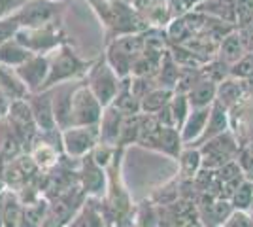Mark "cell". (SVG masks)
Returning a JSON list of instances; mask_svg holds the SVG:
<instances>
[{
  "label": "cell",
  "mask_w": 253,
  "mask_h": 227,
  "mask_svg": "<svg viewBox=\"0 0 253 227\" xmlns=\"http://www.w3.org/2000/svg\"><path fill=\"white\" fill-rule=\"evenodd\" d=\"M49 61V74L45 80L43 89L64 84V82H76V80H85L89 68L95 61H85L80 57V53L68 42L61 44L57 49L47 53Z\"/></svg>",
  "instance_id": "obj_2"
},
{
  "label": "cell",
  "mask_w": 253,
  "mask_h": 227,
  "mask_svg": "<svg viewBox=\"0 0 253 227\" xmlns=\"http://www.w3.org/2000/svg\"><path fill=\"white\" fill-rule=\"evenodd\" d=\"M253 201V182L252 180H244L242 184L234 189L231 197V205L234 210H246L250 212V206Z\"/></svg>",
  "instance_id": "obj_31"
},
{
  "label": "cell",
  "mask_w": 253,
  "mask_h": 227,
  "mask_svg": "<svg viewBox=\"0 0 253 227\" xmlns=\"http://www.w3.org/2000/svg\"><path fill=\"white\" fill-rule=\"evenodd\" d=\"M250 212H252V216H253V201H252V206H250Z\"/></svg>",
  "instance_id": "obj_38"
},
{
  "label": "cell",
  "mask_w": 253,
  "mask_h": 227,
  "mask_svg": "<svg viewBox=\"0 0 253 227\" xmlns=\"http://www.w3.org/2000/svg\"><path fill=\"white\" fill-rule=\"evenodd\" d=\"M123 119L125 116L119 110L110 104L102 112V118L98 121V135H100V144H108L112 148H117L121 127H123Z\"/></svg>",
  "instance_id": "obj_13"
},
{
  "label": "cell",
  "mask_w": 253,
  "mask_h": 227,
  "mask_svg": "<svg viewBox=\"0 0 253 227\" xmlns=\"http://www.w3.org/2000/svg\"><path fill=\"white\" fill-rule=\"evenodd\" d=\"M179 167V180L181 182H193L195 176L202 169V157L201 150L195 146H183V150L178 157Z\"/></svg>",
  "instance_id": "obj_18"
},
{
  "label": "cell",
  "mask_w": 253,
  "mask_h": 227,
  "mask_svg": "<svg viewBox=\"0 0 253 227\" xmlns=\"http://www.w3.org/2000/svg\"><path fill=\"white\" fill-rule=\"evenodd\" d=\"M0 93L8 98L10 102L21 100V98L29 95V89L21 82V78L17 76L15 68L2 65V63H0Z\"/></svg>",
  "instance_id": "obj_17"
},
{
  "label": "cell",
  "mask_w": 253,
  "mask_h": 227,
  "mask_svg": "<svg viewBox=\"0 0 253 227\" xmlns=\"http://www.w3.org/2000/svg\"><path fill=\"white\" fill-rule=\"evenodd\" d=\"M4 191L0 193V227H4Z\"/></svg>",
  "instance_id": "obj_37"
},
{
  "label": "cell",
  "mask_w": 253,
  "mask_h": 227,
  "mask_svg": "<svg viewBox=\"0 0 253 227\" xmlns=\"http://www.w3.org/2000/svg\"><path fill=\"white\" fill-rule=\"evenodd\" d=\"M32 55L34 53H31L27 47H23L15 38L8 40V42H4L0 45V63L6 66H11V68L21 66L25 61L31 59Z\"/></svg>",
  "instance_id": "obj_25"
},
{
  "label": "cell",
  "mask_w": 253,
  "mask_h": 227,
  "mask_svg": "<svg viewBox=\"0 0 253 227\" xmlns=\"http://www.w3.org/2000/svg\"><path fill=\"white\" fill-rule=\"evenodd\" d=\"M63 8L64 2H55V0H25L13 15L21 29L23 27L32 29V27L61 21Z\"/></svg>",
  "instance_id": "obj_5"
},
{
  "label": "cell",
  "mask_w": 253,
  "mask_h": 227,
  "mask_svg": "<svg viewBox=\"0 0 253 227\" xmlns=\"http://www.w3.org/2000/svg\"><path fill=\"white\" fill-rule=\"evenodd\" d=\"M104 106L98 102V98L93 95V91L87 84L80 82V86L74 89L72 95V108H70V127H89L98 125L102 118Z\"/></svg>",
  "instance_id": "obj_6"
},
{
  "label": "cell",
  "mask_w": 253,
  "mask_h": 227,
  "mask_svg": "<svg viewBox=\"0 0 253 227\" xmlns=\"http://www.w3.org/2000/svg\"><path fill=\"white\" fill-rule=\"evenodd\" d=\"M15 40L34 55H47L49 51L57 49L61 44L68 42L61 21L32 27V29L23 27L15 34Z\"/></svg>",
  "instance_id": "obj_3"
},
{
  "label": "cell",
  "mask_w": 253,
  "mask_h": 227,
  "mask_svg": "<svg viewBox=\"0 0 253 227\" xmlns=\"http://www.w3.org/2000/svg\"><path fill=\"white\" fill-rule=\"evenodd\" d=\"M210 110L211 106H206V108H191L189 116L183 121L181 129H179L183 146H195L199 142V138H201L204 129H206V123H208V118H210Z\"/></svg>",
  "instance_id": "obj_14"
},
{
  "label": "cell",
  "mask_w": 253,
  "mask_h": 227,
  "mask_svg": "<svg viewBox=\"0 0 253 227\" xmlns=\"http://www.w3.org/2000/svg\"><path fill=\"white\" fill-rule=\"evenodd\" d=\"M23 203L17 191L6 187L4 191V227H19L23 216Z\"/></svg>",
  "instance_id": "obj_27"
},
{
  "label": "cell",
  "mask_w": 253,
  "mask_h": 227,
  "mask_svg": "<svg viewBox=\"0 0 253 227\" xmlns=\"http://www.w3.org/2000/svg\"><path fill=\"white\" fill-rule=\"evenodd\" d=\"M199 150H201L202 157V169H210V171H217L229 161H234L238 151H240L236 138L232 136L231 131L206 140L199 146Z\"/></svg>",
  "instance_id": "obj_7"
},
{
  "label": "cell",
  "mask_w": 253,
  "mask_h": 227,
  "mask_svg": "<svg viewBox=\"0 0 253 227\" xmlns=\"http://www.w3.org/2000/svg\"><path fill=\"white\" fill-rule=\"evenodd\" d=\"M165 33H167V40L170 45H183L189 38H193V31L183 15L170 19V23L165 27Z\"/></svg>",
  "instance_id": "obj_28"
},
{
  "label": "cell",
  "mask_w": 253,
  "mask_h": 227,
  "mask_svg": "<svg viewBox=\"0 0 253 227\" xmlns=\"http://www.w3.org/2000/svg\"><path fill=\"white\" fill-rule=\"evenodd\" d=\"M27 104L32 112V118L36 121V127L40 133H53L57 131V121H55V114H53V100H51V89H43V91H36V93H29L27 97Z\"/></svg>",
  "instance_id": "obj_10"
},
{
  "label": "cell",
  "mask_w": 253,
  "mask_h": 227,
  "mask_svg": "<svg viewBox=\"0 0 253 227\" xmlns=\"http://www.w3.org/2000/svg\"><path fill=\"white\" fill-rule=\"evenodd\" d=\"M114 106H116L123 116H136L142 114L140 112V100H138L132 91H130V76L121 80V87H119V93H117L116 100H114Z\"/></svg>",
  "instance_id": "obj_26"
},
{
  "label": "cell",
  "mask_w": 253,
  "mask_h": 227,
  "mask_svg": "<svg viewBox=\"0 0 253 227\" xmlns=\"http://www.w3.org/2000/svg\"><path fill=\"white\" fill-rule=\"evenodd\" d=\"M91 4L93 11L108 33V42L125 34L144 33L149 29L140 11L125 0H85Z\"/></svg>",
  "instance_id": "obj_1"
},
{
  "label": "cell",
  "mask_w": 253,
  "mask_h": 227,
  "mask_svg": "<svg viewBox=\"0 0 253 227\" xmlns=\"http://www.w3.org/2000/svg\"><path fill=\"white\" fill-rule=\"evenodd\" d=\"M217 97V84H213L210 80L202 78L197 86H193L187 91V98H189L191 108H206L215 102Z\"/></svg>",
  "instance_id": "obj_20"
},
{
  "label": "cell",
  "mask_w": 253,
  "mask_h": 227,
  "mask_svg": "<svg viewBox=\"0 0 253 227\" xmlns=\"http://www.w3.org/2000/svg\"><path fill=\"white\" fill-rule=\"evenodd\" d=\"M181 150H183V140H181L179 129H176V127H163L157 142V150L155 151L178 161Z\"/></svg>",
  "instance_id": "obj_21"
},
{
  "label": "cell",
  "mask_w": 253,
  "mask_h": 227,
  "mask_svg": "<svg viewBox=\"0 0 253 227\" xmlns=\"http://www.w3.org/2000/svg\"><path fill=\"white\" fill-rule=\"evenodd\" d=\"M231 78L242 80V82L253 78V51H248L242 59H238L234 65H231Z\"/></svg>",
  "instance_id": "obj_32"
},
{
  "label": "cell",
  "mask_w": 253,
  "mask_h": 227,
  "mask_svg": "<svg viewBox=\"0 0 253 227\" xmlns=\"http://www.w3.org/2000/svg\"><path fill=\"white\" fill-rule=\"evenodd\" d=\"M244 97V82L236 78H227L221 84H217V97L215 100L221 102L225 108H232L234 104H238V100Z\"/></svg>",
  "instance_id": "obj_24"
},
{
  "label": "cell",
  "mask_w": 253,
  "mask_h": 227,
  "mask_svg": "<svg viewBox=\"0 0 253 227\" xmlns=\"http://www.w3.org/2000/svg\"><path fill=\"white\" fill-rule=\"evenodd\" d=\"M246 53H248V49L244 45L242 36H240V33H236V31L227 34L221 42H219V47H217V57L221 61H225L229 66L234 65L238 59H242Z\"/></svg>",
  "instance_id": "obj_19"
},
{
  "label": "cell",
  "mask_w": 253,
  "mask_h": 227,
  "mask_svg": "<svg viewBox=\"0 0 253 227\" xmlns=\"http://www.w3.org/2000/svg\"><path fill=\"white\" fill-rule=\"evenodd\" d=\"M174 97V89L167 87H155L151 89L146 97L140 100V112L142 114H159L165 106H169L170 100Z\"/></svg>",
  "instance_id": "obj_23"
},
{
  "label": "cell",
  "mask_w": 253,
  "mask_h": 227,
  "mask_svg": "<svg viewBox=\"0 0 253 227\" xmlns=\"http://www.w3.org/2000/svg\"><path fill=\"white\" fill-rule=\"evenodd\" d=\"M19 29L21 27H19V23H17L13 13L8 15V17H2L0 19V45L4 42H8V40H13Z\"/></svg>",
  "instance_id": "obj_33"
},
{
  "label": "cell",
  "mask_w": 253,
  "mask_h": 227,
  "mask_svg": "<svg viewBox=\"0 0 253 227\" xmlns=\"http://www.w3.org/2000/svg\"><path fill=\"white\" fill-rule=\"evenodd\" d=\"M17 76L21 78V82L27 86L29 93L43 91L45 80L49 74V61L47 55H32L29 61H25L21 66L15 68Z\"/></svg>",
  "instance_id": "obj_11"
},
{
  "label": "cell",
  "mask_w": 253,
  "mask_h": 227,
  "mask_svg": "<svg viewBox=\"0 0 253 227\" xmlns=\"http://www.w3.org/2000/svg\"><path fill=\"white\" fill-rule=\"evenodd\" d=\"M55 2H64V0H55Z\"/></svg>",
  "instance_id": "obj_39"
},
{
  "label": "cell",
  "mask_w": 253,
  "mask_h": 227,
  "mask_svg": "<svg viewBox=\"0 0 253 227\" xmlns=\"http://www.w3.org/2000/svg\"><path fill=\"white\" fill-rule=\"evenodd\" d=\"M155 84L157 87H167V89H176V84H178L179 78V66L178 63L174 61V57L170 55V51L167 49V53L163 55L161 63H159V68L155 72Z\"/></svg>",
  "instance_id": "obj_22"
},
{
  "label": "cell",
  "mask_w": 253,
  "mask_h": 227,
  "mask_svg": "<svg viewBox=\"0 0 253 227\" xmlns=\"http://www.w3.org/2000/svg\"><path fill=\"white\" fill-rule=\"evenodd\" d=\"M132 227H138V226H132Z\"/></svg>",
  "instance_id": "obj_40"
},
{
  "label": "cell",
  "mask_w": 253,
  "mask_h": 227,
  "mask_svg": "<svg viewBox=\"0 0 253 227\" xmlns=\"http://www.w3.org/2000/svg\"><path fill=\"white\" fill-rule=\"evenodd\" d=\"M96 201L98 199L87 197L66 227H108L102 208L100 205H96Z\"/></svg>",
  "instance_id": "obj_16"
},
{
  "label": "cell",
  "mask_w": 253,
  "mask_h": 227,
  "mask_svg": "<svg viewBox=\"0 0 253 227\" xmlns=\"http://www.w3.org/2000/svg\"><path fill=\"white\" fill-rule=\"evenodd\" d=\"M80 82L84 80H76V82H64L59 86L51 87V100H53V114L59 131H64L70 127V108H72V95L74 89L80 86Z\"/></svg>",
  "instance_id": "obj_12"
},
{
  "label": "cell",
  "mask_w": 253,
  "mask_h": 227,
  "mask_svg": "<svg viewBox=\"0 0 253 227\" xmlns=\"http://www.w3.org/2000/svg\"><path fill=\"white\" fill-rule=\"evenodd\" d=\"M223 227H253V216L246 210H234Z\"/></svg>",
  "instance_id": "obj_34"
},
{
  "label": "cell",
  "mask_w": 253,
  "mask_h": 227,
  "mask_svg": "<svg viewBox=\"0 0 253 227\" xmlns=\"http://www.w3.org/2000/svg\"><path fill=\"white\" fill-rule=\"evenodd\" d=\"M63 138V153L68 159H82L95 150V146L100 142L98 125L89 127H68L61 131Z\"/></svg>",
  "instance_id": "obj_8"
},
{
  "label": "cell",
  "mask_w": 253,
  "mask_h": 227,
  "mask_svg": "<svg viewBox=\"0 0 253 227\" xmlns=\"http://www.w3.org/2000/svg\"><path fill=\"white\" fill-rule=\"evenodd\" d=\"M170 112L174 116V123H176V129H181L183 121L187 119L191 112V104L189 98H187V93H179V91H174V97L170 100Z\"/></svg>",
  "instance_id": "obj_30"
},
{
  "label": "cell",
  "mask_w": 253,
  "mask_h": 227,
  "mask_svg": "<svg viewBox=\"0 0 253 227\" xmlns=\"http://www.w3.org/2000/svg\"><path fill=\"white\" fill-rule=\"evenodd\" d=\"M121 80L119 76L114 72V68L108 65L104 57L96 59L93 66L89 68V72L85 76V84L87 87L93 91V95L98 98V102L102 106H110L114 104L117 93H119V87H121Z\"/></svg>",
  "instance_id": "obj_4"
},
{
  "label": "cell",
  "mask_w": 253,
  "mask_h": 227,
  "mask_svg": "<svg viewBox=\"0 0 253 227\" xmlns=\"http://www.w3.org/2000/svg\"><path fill=\"white\" fill-rule=\"evenodd\" d=\"M231 129V119H229V108H225L221 102H213L210 110V118H208V123H206V129L202 133V136L199 138V142L195 144V148H199L201 144H204L210 138H215L223 133Z\"/></svg>",
  "instance_id": "obj_15"
},
{
  "label": "cell",
  "mask_w": 253,
  "mask_h": 227,
  "mask_svg": "<svg viewBox=\"0 0 253 227\" xmlns=\"http://www.w3.org/2000/svg\"><path fill=\"white\" fill-rule=\"evenodd\" d=\"M236 161H238V165H240V169H242L246 180H252L253 182V151H250V150L238 151Z\"/></svg>",
  "instance_id": "obj_35"
},
{
  "label": "cell",
  "mask_w": 253,
  "mask_h": 227,
  "mask_svg": "<svg viewBox=\"0 0 253 227\" xmlns=\"http://www.w3.org/2000/svg\"><path fill=\"white\" fill-rule=\"evenodd\" d=\"M140 119H142V114L125 116L123 127H121V135H119V142H117V148H123V150H125L126 146L136 144L138 135H140Z\"/></svg>",
  "instance_id": "obj_29"
},
{
  "label": "cell",
  "mask_w": 253,
  "mask_h": 227,
  "mask_svg": "<svg viewBox=\"0 0 253 227\" xmlns=\"http://www.w3.org/2000/svg\"><path fill=\"white\" fill-rule=\"evenodd\" d=\"M25 0H0V19L15 13Z\"/></svg>",
  "instance_id": "obj_36"
},
{
  "label": "cell",
  "mask_w": 253,
  "mask_h": 227,
  "mask_svg": "<svg viewBox=\"0 0 253 227\" xmlns=\"http://www.w3.org/2000/svg\"><path fill=\"white\" fill-rule=\"evenodd\" d=\"M78 182L82 193L93 199H102L106 193V184H108V174L106 169H102L98 163L93 159V155H85L80 159V169H78Z\"/></svg>",
  "instance_id": "obj_9"
}]
</instances>
